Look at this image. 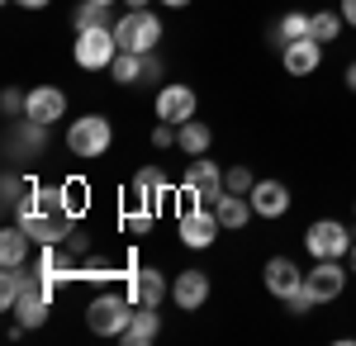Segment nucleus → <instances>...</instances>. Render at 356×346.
Instances as JSON below:
<instances>
[{"label": "nucleus", "instance_id": "obj_13", "mask_svg": "<svg viewBox=\"0 0 356 346\" xmlns=\"http://www.w3.org/2000/svg\"><path fill=\"white\" fill-rule=\"evenodd\" d=\"M124 294H129L134 304H152V308H157L162 299H171V280H166L157 266H138L134 275H129V290Z\"/></svg>", "mask_w": 356, "mask_h": 346}, {"label": "nucleus", "instance_id": "obj_24", "mask_svg": "<svg viewBox=\"0 0 356 346\" xmlns=\"http://www.w3.org/2000/svg\"><path fill=\"white\" fill-rule=\"evenodd\" d=\"M342 28H347V19H342V10H337V15H332V10H318V15H309V38H318L323 48L342 38Z\"/></svg>", "mask_w": 356, "mask_h": 346}, {"label": "nucleus", "instance_id": "obj_38", "mask_svg": "<svg viewBox=\"0 0 356 346\" xmlns=\"http://www.w3.org/2000/svg\"><path fill=\"white\" fill-rule=\"evenodd\" d=\"M342 81H347V90L356 95V62H347V72H342Z\"/></svg>", "mask_w": 356, "mask_h": 346}, {"label": "nucleus", "instance_id": "obj_32", "mask_svg": "<svg viewBox=\"0 0 356 346\" xmlns=\"http://www.w3.org/2000/svg\"><path fill=\"white\" fill-rule=\"evenodd\" d=\"M176 138H181V129L157 119V129H152V147H176Z\"/></svg>", "mask_w": 356, "mask_h": 346}, {"label": "nucleus", "instance_id": "obj_18", "mask_svg": "<svg viewBox=\"0 0 356 346\" xmlns=\"http://www.w3.org/2000/svg\"><path fill=\"white\" fill-rule=\"evenodd\" d=\"M204 299H209V275L204 270H181L176 280H171V304L176 308H186V313H195V308H204Z\"/></svg>", "mask_w": 356, "mask_h": 346}, {"label": "nucleus", "instance_id": "obj_40", "mask_svg": "<svg viewBox=\"0 0 356 346\" xmlns=\"http://www.w3.org/2000/svg\"><path fill=\"white\" fill-rule=\"evenodd\" d=\"M129 10H152V0H124Z\"/></svg>", "mask_w": 356, "mask_h": 346}, {"label": "nucleus", "instance_id": "obj_15", "mask_svg": "<svg viewBox=\"0 0 356 346\" xmlns=\"http://www.w3.org/2000/svg\"><path fill=\"white\" fill-rule=\"evenodd\" d=\"M53 299L57 294L43 285V280H33L24 294H19V304H15V322L19 327H43L48 322V308H53Z\"/></svg>", "mask_w": 356, "mask_h": 346}, {"label": "nucleus", "instance_id": "obj_35", "mask_svg": "<svg viewBox=\"0 0 356 346\" xmlns=\"http://www.w3.org/2000/svg\"><path fill=\"white\" fill-rule=\"evenodd\" d=\"M143 76H147V81H157V76H162V62H157L152 53L143 57Z\"/></svg>", "mask_w": 356, "mask_h": 346}, {"label": "nucleus", "instance_id": "obj_33", "mask_svg": "<svg viewBox=\"0 0 356 346\" xmlns=\"http://www.w3.org/2000/svg\"><path fill=\"white\" fill-rule=\"evenodd\" d=\"M285 308H290L295 318H304V313L314 308V294H309V290H295V294H290V299H285Z\"/></svg>", "mask_w": 356, "mask_h": 346}, {"label": "nucleus", "instance_id": "obj_16", "mask_svg": "<svg viewBox=\"0 0 356 346\" xmlns=\"http://www.w3.org/2000/svg\"><path fill=\"white\" fill-rule=\"evenodd\" d=\"M261 285H266L275 299H290L295 290H304V270L295 266V256H271L266 270H261Z\"/></svg>", "mask_w": 356, "mask_h": 346}, {"label": "nucleus", "instance_id": "obj_10", "mask_svg": "<svg viewBox=\"0 0 356 346\" xmlns=\"http://www.w3.org/2000/svg\"><path fill=\"white\" fill-rule=\"evenodd\" d=\"M195 105H200V95H195L191 85H162V90H157V100H152L157 119H162V124H176V129L195 119Z\"/></svg>", "mask_w": 356, "mask_h": 346}, {"label": "nucleus", "instance_id": "obj_26", "mask_svg": "<svg viewBox=\"0 0 356 346\" xmlns=\"http://www.w3.org/2000/svg\"><path fill=\"white\" fill-rule=\"evenodd\" d=\"M33 190H38V181H29V176H19V171H5V186H0V204H5V213H15Z\"/></svg>", "mask_w": 356, "mask_h": 346}, {"label": "nucleus", "instance_id": "obj_23", "mask_svg": "<svg viewBox=\"0 0 356 346\" xmlns=\"http://www.w3.org/2000/svg\"><path fill=\"white\" fill-rule=\"evenodd\" d=\"M29 285H33V270L29 266H5V275H0V308L15 313V304H19V294Z\"/></svg>", "mask_w": 356, "mask_h": 346}, {"label": "nucleus", "instance_id": "obj_36", "mask_svg": "<svg viewBox=\"0 0 356 346\" xmlns=\"http://www.w3.org/2000/svg\"><path fill=\"white\" fill-rule=\"evenodd\" d=\"M5 5H19V10H48L53 0H5Z\"/></svg>", "mask_w": 356, "mask_h": 346}, {"label": "nucleus", "instance_id": "obj_37", "mask_svg": "<svg viewBox=\"0 0 356 346\" xmlns=\"http://www.w3.org/2000/svg\"><path fill=\"white\" fill-rule=\"evenodd\" d=\"M342 19L356 28V0H342Z\"/></svg>", "mask_w": 356, "mask_h": 346}, {"label": "nucleus", "instance_id": "obj_17", "mask_svg": "<svg viewBox=\"0 0 356 346\" xmlns=\"http://www.w3.org/2000/svg\"><path fill=\"white\" fill-rule=\"evenodd\" d=\"M318 62H323V43H318V38H295V43L280 48V67H285L290 76H314Z\"/></svg>", "mask_w": 356, "mask_h": 346}, {"label": "nucleus", "instance_id": "obj_27", "mask_svg": "<svg viewBox=\"0 0 356 346\" xmlns=\"http://www.w3.org/2000/svg\"><path fill=\"white\" fill-rule=\"evenodd\" d=\"M57 195H62V209L81 223L86 209H90V190H86V181H67V186H57Z\"/></svg>", "mask_w": 356, "mask_h": 346}, {"label": "nucleus", "instance_id": "obj_14", "mask_svg": "<svg viewBox=\"0 0 356 346\" xmlns=\"http://www.w3.org/2000/svg\"><path fill=\"white\" fill-rule=\"evenodd\" d=\"M166 199H171V181H166L157 166H143L134 176V209H162Z\"/></svg>", "mask_w": 356, "mask_h": 346}, {"label": "nucleus", "instance_id": "obj_19", "mask_svg": "<svg viewBox=\"0 0 356 346\" xmlns=\"http://www.w3.org/2000/svg\"><path fill=\"white\" fill-rule=\"evenodd\" d=\"M247 199H252L257 218H285L290 213V186L285 181H257Z\"/></svg>", "mask_w": 356, "mask_h": 346}, {"label": "nucleus", "instance_id": "obj_2", "mask_svg": "<svg viewBox=\"0 0 356 346\" xmlns=\"http://www.w3.org/2000/svg\"><path fill=\"white\" fill-rule=\"evenodd\" d=\"M134 299L129 294H95L90 304H86V327L95 332V337H124L129 332V322H134Z\"/></svg>", "mask_w": 356, "mask_h": 346}, {"label": "nucleus", "instance_id": "obj_25", "mask_svg": "<svg viewBox=\"0 0 356 346\" xmlns=\"http://www.w3.org/2000/svg\"><path fill=\"white\" fill-rule=\"evenodd\" d=\"M209 142H214V133H209V124H200V119H191V124H181V138H176V147H181L186 157H204V152H209Z\"/></svg>", "mask_w": 356, "mask_h": 346}, {"label": "nucleus", "instance_id": "obj_22", "mask_svg": "<svg viewBox=\"0 0 356 346\" xmlns=\"http://www.w3.org/2000/svg\"><path fill=\"white\" fill-rule=\"evenodd\" d=\"M29 247H38V242L29 238L19 223H10L0 233V266H29Z\"/></svg>", "mask_w": 356, "mask_h": 346}, {"label": "nucleus", "instance_id": "obj_6", "mask_svg": "<svg viewBox=\"0 0 356 346\" xmlns=\"http://www.w3.org/2000/svg\"><path fill=\"white\" fill-rule=\"evenodd\" d=\"M114 142V129L105 114H81V119H72V129H67V152L72 157H105Z\"/></svg>", "mask_w": 356, "mask_h": 346}, {"label": "nucleus", "instance_id": "obj_1", "mask_svg": "<svg viewBox=\"0 0 356 346\" xmlns=\"http://www.w3.org/2000/svg\"><path fill=\"white\" fill-rule=\"evenodd\" d=\"M15 223L24 228L29 238L38 242V247H48V242H67L72 238V228H76V218L62 209V195H57V186H38L33 195H29L24 204L15 209Z\"/></svg>", "mask_w": 356, "mask_h": 346}, {"label": "nucleus", "instance_id": "obj_21", "mask_svg": "<svg viewBox=\"0 0 356 346\" xmlns=\"http://www.w3.org/2000/svg\"><path fill=\"white\" fill-rule=\"evenodd\" d=\"M157 332H162V313H157L152 304H138V308H134V322H129V332H124L119 342H129V346H152V342H157Z\"/></svg>", "mask_w": 356, "mask_h": 346}, {"label": "nucleus", "instance_id": "obj_9", "mask_svg": "<svg viewBox=\"0 0 356 346\" xmlns=\"http://www.w3.org/2000/svg\"><path fill=\"white\" fill-rule=\"evenodd\" d=\"M181 186H186V195H191V199H200V204H214V195L223 190L219 161H209V152H204V157H191L186 176H181Z\"/></svg>", "mask_w": 356, "mask_h": 346}, {"label": "nucleus", "instance_id": "obj_42", "mask_svg": "<svg viewBox=\"0 0 356 346\" xmlns=\"http://www.w3.org/2000/svg\"><path fill=\"white\" fill-rule=\"evenodd\" d=\"M100 5H119V0H100Z\"/></svg>", "mask_w": 356, "mask_h": 346}, {"label": "nucleus", "instance_id": "obj_20", "mask_svg": "<svg viewBox=\"0 0 356 346\" xmlns=\"http://www.w3.org/2000/svg\"><path fill=\"white\" fill-rule=\"evenodd\" d=\"M209 209L219 213V223L228 228V233H243L247 223L257 218V209H252V199H247V195H238V190H219Z\"/></svg>", "mask_w": 356, "mask_h": 346}, {"label": "nucleus", "instance_id": "obj_30", "mask_svg": "<svg viewBox=\"0 0 356 346\" xmlns=\"http://www.w3.org/2000/svg\"><path fill=\"white\" fill-rule=\"evenodd\" d=\"M110 76L119 81V85H134L138 76H143V53H119L110 67Z\"/></svg>", "mask_w": 356, "mask_h": 346}, {"label": "nucleus", "instance_id": "obj_39", "mask_svg": "<svg viewBox=\"0 0 356 346\" xmlns=\"http://www.w3.org/2000/svg\"><path fill=\"white\" fill-rule=\"evenodd\" d=\"M157 5H166V10H186L191 0H157Z\"/></svg>", "mask_w": 356, "mask_h": 346}, {"label": "nucleus", "instance_id": "obj_8", "mask_svg": "<svg viewBox=\"0 0 356 346\" xmlns=\"http://www.w3.org/2000/svg\"><path fill=\"white\" fill-rule=\"evenodd\" d=\"M176 223H181V247H191V252H209L214 242H219V213L209 209V204H200L191 199L186 209H176Z\"/></svg>", "mask_w": 356, "mask_h": 346}, {"label": "nucleus", "instance_id": "obj_4", "mask_svg": "<svg viewBox=\"0 0 356 346\" xmlns=\"http://www.w3.org/2000/svg\"><path fill=\"white\" fill-rule=\"evenodd\" d=\"M119 53H124V48H119V38H114V24L81 28V33H76V43H72V57H76V67H81V72H110Z\"/></svg>", "mask_w": 356, "mask_h": 346}, {"label": "nucleus", "instance_id": "obj_31", "mask_svg": "<svg viewBox=\"0 0 356 346\" xmlns=\"http://www.w3.org/2000/svg\"><path fill=\"white\" fill-rule=\"evenodd\" d=\"M252 186H257V176H252L247 166H228V171H223V190H238V195H252Z\"/></svg>", "mask_w": 356, "mask_h": 346}, {"label": "nucleus", "instance_id": "obj_12", "mask_svg": "<svg viewBox=\"0 0 356 346\" xmlns=\"http://www.w3.org/2000/svg\"><path fill=\"white\" fill-rule=\"evenodd\" d=\"M67 114V90H57V85H33L24 100V119H33V124H57Z\"/></svg>", "mask_w": 356, "mask_h": 346}, {"label": "nucleus", "instance_id": "obj_28", "mask_svg": "<svg viewBox=\"0 0 356 346\" xmlns=\"http://www.w3.org/2000/svg\"><path fill=\"white\" fill-rule=\"evenodd\" d=\"M271 38L280 43V48H285V43H295V38H309V15H304V10H290V15H280V24H275Z\"/></svg>", "mask_w": 356, "mask_h": 346}, {"label": "nucleus", "instance_id": "obj_41", "mask_svg": "<svg viewBox=\"0 0 356 346\" xmlns=\"http://www.w3.org/2000/svg\"><path fill=\"white\" fill-rule=\"evenodd\" d=\"M347 270L356 275V242H352V252H347Z\"/></svg>", "mask_w": 356, "mask_h": 346}, {"label": "nucleus", "instance_id": "obj_3", "mask_svg": "<svg viewBox=\"0 0 356 346\" xmlns=\"http://www.w3.org/2000/svg\"><path fill=\"white\" fill-rule=\"evenodd\" d=\"M81 256L67 247V242H48V247H38V256H33V280H43L48 290H62V285H72V280H81Z\"/></svg>", "mask_w": 356, "mask_h": 346}, {"label": "nucleus", "instance_id": "obj_34", "mask_svg": "<svg viewBox=\"0 0 356 346\" xmlns=\"http://www.w3.org/2000/svg\"><path fill=\"white\" fill-rule=\"evenodd\" d=\"M24 90H19V85H10V90H5V95H0V105H5V114H24Z\"/></svg>", "mask_w": 356, "mask_h": 346}, {"label": "nucleus", "instance_id": "obj_11", "mask_svg": "<svg viewBox=\"0 0 356 346\" xmlns=\"http://www.w3.org/2000/svg\"><path fill=\"white\" fill-rule=\"evenodd\" d=\"M347 275L352 270L342 266V261H314V270L304 275V290L314 294V304H332L337 294L347 290Z\"/></svg>", "mask_w": 356, "mask_h": 346}, {"label": "nucleus", "instance_id": "obj_29", "mask_svg": "<svg viewBox=\"0 0 356 346\" xmlns=\"http://www.w3.org/2000/svg\"><path fill=\"white\" fill-rule=\"evenodd\" d=\"M72 24H76V33H81V28L114 24V19H110V5H100V0H81V10H76V19H72Z\"/></svg>", "mask_w": 356, "mask_h": 346}, {"label": "nucleus", "instance_id": "obj_7", "mask_svg": "<svg viewBox=\"0 0 356 346\" xmlns=\"http://www.w3.org/2000/svg\"><path fill=\"white\" fill-rule=\"evenodd\" d=\"M352 233H347V223H337V218H318V223H309V233H304V252L314 256V261H347V252H352Z\"/></svg>", "mask_w": 356, "mask_h": 346}, {"label": "nucleus", "instance_id": "obj_5", "mask_svg": "<svg viewBox=\"0 0 356 346\" xmlns=\"http://www.w3.org/2000/svg\"><path fill=\"white\" fill-rule=\"evenodd\" d=\"M114 38H119V48L124 53H157V43H162V19L152 15V10H129L124 19H114Z\"/></svg>", "mask_w": 356, "mask_h": 346}]
</instances>
